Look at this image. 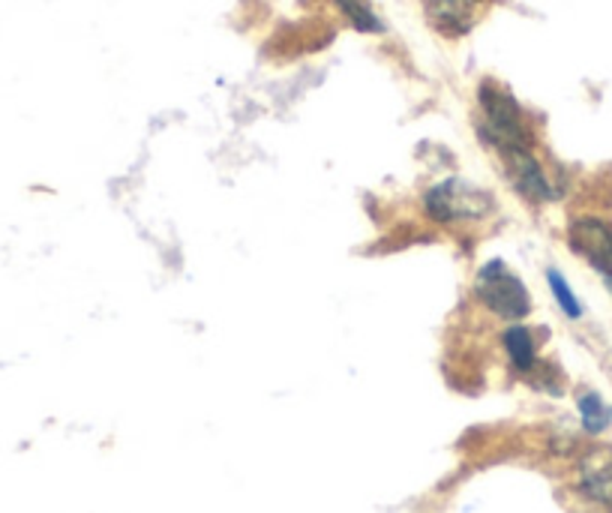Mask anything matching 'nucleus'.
Returning <instances> with one entry per match:
<instances>
[{
    "instance_id": "nucleus-1",
    "label": "nucleus",
    "mask_w": 612,
    "mask_h": 513,
    "mask_svg": "<svg viewBox=\"0 0 612 513\" xmlns=\"http://www.w3.org/2000/svg\"><path fill=\"white\" fill-rule=\"evenodd\" d=\"M477 105H481L477 136L484 138L498 157H505L510 150H531L535 129L526 121V112L505 87H498L496 82H484L477 87Z\"/></svg>"
},
{
    "instance_id": "nucleus-2",
    "label": "nucleus",
    "mask_w": 612,
    "mask_h": 513,
    "mask_svg": "<svg viewBox=\"0 0 612 513\" xmlns=\"http://www.w3.org/2000/svg\"><path fill=\"white\" fill-rule=\"evenodd\" d=\"M477 301L498 318L519 322L531 313V294L517 273H510L502 262H489L477 271L475 280Z\"/></svg>"
},
{
    "instance_id": "nucleus-3",
    "label": "nucleus",
    "mask_w": 612,
    "mask_h": 513,
    "mask_svg": "<svg viewBox=\"0 0 612 513\" xmlns=\"http://www.w3.org/2000/svg\"><path fill=\"white\" fill-rule=\"evenodd\" d=\"M423 208L435 222H472L486 217L496 208V201L484 189L472 187L468 180L451 178L435 184L426 196H423Z\"/></svg>"
},
{
    "instance_id": "nucleus-4",
    "label": "nucleus",
    "mask_w": 612,
    "mask_h": 513,
    "mask_svg": "<svg viewBox=\"0 0 612 513\" xmlns=\"http://www.w3.org/2000/svg\"><path fill=\"white\" fill-rule=\"evenodd\" d=\"M570 250L601 273V280L612 292V222L601 217H577L568 226Z\"/></svg>"
},
{
    "instance_id": "nucleus-5",
    "label": "nucleus",
    "mask_w": 612,
    "mask_h": 513,
    "mask_svg": "<svg viewBox=\"0 0 612 513\" xmlns=\"http://www.w3.org/2000/svg\"><path fill=\"white\" fill-rule=\"evenodd\" d=\"M507 171V180L514 184L519 196L535 205H547V201L559 199V189L552 184V175H549L544 163L535 157V150H510L502 157Z\"/></svg>"
},
{
    "instance_id": "nucleus-6",
    "label": "nucleus",
    "mask_w": 612,
    "mask_h": 513,
    "mask_svg": "<svg viewBox=\"0 0 612 513\" xmlns=\"http://www.w3.org/2000/svg\"><path fill=\"white\" fill-rule=\"evenodd\" d=\"M484 0H423V12L444 36H460L472 31Z\"/></svg>"
},
{
    "instance_id": "nucleus-7",
    "label": "nucleus",
    "mask_w": 612,
    "mask_h": 513,
    "mask_svg": "<svg viewBox=\"0 0 612 513\" xmlns=\"http://www.w3.org/2000/svg\"><path fill=\"white\" fill-rule=\"evenodd\" d=\"M580 490L589 495L591 502L612 504V457L610 453L598 451V453H591L589 460L582 462Z\"/></svg>"
},
{
    "instance_id": "nucleus-8",
    "label": "nucleus",
    "mask_w": 612,
    "mask_h": 513,
    "mask_svg": "<svg viewBox=\"0 0 612 513\" xmlns=\"http://www.w3.org/2000/svg\"><path fill=\"white\" fill-rule=\"evenodd\" d=\"M502 346H505V355L510 357V364L519 373H535L538 369V339H535L531 327L510 325L502 334Z\"/></svg>"
},
{
    "instance_id": "nucleus-9",
    "label": "nucleus",
    "mask_w": 612,
    "mask_h": 513,
    "mask_svg": "<svg viewBox=\"0 0 612 513\" xmlns=\"http://www.w3.org/2000/svg\"><path fill=\"white\" fill-rule=\"evenodd\" d=\"M577 409H580L582 430L589 436H601L606 427H612V409L603 402L598 390H582L577 397Z\"/></svg>"
},
{
    "instance_id": "nucleus-10",
    "label": "nucleus",
    "mask_w": 612,
    "mask_h": 513,
    "mask_svg": "<svg viewBox=\"0 0 612 513\" xmlns=\"http://www.w3.org/2000/svg\"><path fill=\"white\" fill-rule=\"evenodd\" d=\"M337 3V10L349 19V24L355 31L360 33H379L381 31V21L379 15L372 12L370 0H334Z\"/></svg>"
},
{
    "instance_id": "nucleus-11",
    "label": "nucleus",
    "mask_w": 612,
    "mask_h": 513,
    "mask_svg": "<svg viewBox=\"0 0 612 513\" xmlns=\"http://www.w3.org/2000/svg\"><path fill=\"white\" fill-rule=\"evenodd\" d=\"M547 280H549V289H552V297H556V304H559V310L564 315H568L570 322H577V318H582V304L580 297L573 294V289L568 285V280L561 276L556 268H549L547 271Z\"/></svg>"
}]
</instances>
